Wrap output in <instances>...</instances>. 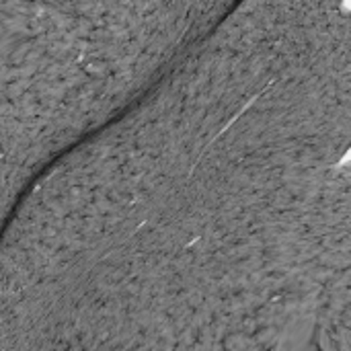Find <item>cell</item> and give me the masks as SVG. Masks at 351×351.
<instances>
[{
	"label": "cell",
	"instance_id": "cell-1",
	"mask_svg": "<svg viewBox=\"0 0 351 351\" xmlns=\"http://www.w3.org/2000/svg\"><path fill=\"white\" fill-rule=\"evenodd\" d=\"M343 162H351V148H350V152L346 154V158H343Z\"/></svg>",
	"mask_w": 351,
	"mask_h": 351
}]
</instances>
